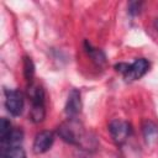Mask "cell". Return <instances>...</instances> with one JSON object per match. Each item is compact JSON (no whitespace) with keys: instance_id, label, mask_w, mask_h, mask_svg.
I'll return each instance as SVG.
<instances>
[{"instance_id":"cell-12","label":"cell","mask_w":158,"mask_h":158,"mask_svg":"<svg viewBox=\"0 0 158 158\" xmlns=\"http://www.w3.org/2000/svg\"><path fill=\"white\" fill-rule=\"evenodd\" d=\"M23 73H25V78L28 81V84L33 83V74H35V65L31 60V58L25 57L23 58Z\"/></svg>"},{"instance_id":"cell-4","label":"cell","mask_w":158,"mask_h":158,"mask_svg":"<svg viewBox=\"0 0 158 158\" xmlns=\"http://www.w3.org/2000/svg\"><path fill=\"white\" fill-rule=\"evenodd\" d=\"M25 98L23 94L17 89L5 90V106L12 116H19L23 111Z\"/></svg>"},{"instance_id":"cell-10","label":"cell","mask_w":158,"mask_h":158,"mask_svg":"<svg viewBox=\"0 0 158 158\" xmlns=\"http://www.w3.org/2000/svg\"><path fill=\"white\" fill-rule=\"evenodd\" d=\"M85 51H86V53L89 54V57H90L96 64H99V65L105 64L106 57H105V54H104V52H102L101 49L94 48L89 42H85Z\"/></svg>"},{"instance_id":"cell-14","label":"cell","mask_w":158,"mask_h":158,"mask_svg":"<svg viewBox=\"0 0 158 158\" xmlns=\"http://www.w3.org/2000/svg\"><path fill=\"white\" fill-rule=\"evenodd\" d=\"M153 26H154V30L158 32V19H156V20H154V22H153Z\"/></svg>"},{"instance_id":"cell-7","label":"cell","mask_w":158,"mask_h":158,"mask_svg":"<svg viewBox=\"0 0 158 158\" xmlns=\"http://www.w3.org/2000/svg\"><path fill=\"white\" fill-rule=\"evenodd\" d=\"M81 111V100H80V93L77 89H73L67 99L65 104V114L68 118H77V116Z\"/></svg>"},{"instance_id":"cell-13","label":"cell","mask_w":158,"mask_h":158,"mask_svg":"<svg viewBox=\"0 0 158 158\" xmlns=\"http://www.w3.org/2000/svg\"><path fill=\"white\" fill-rule=\"evenodd\" d=\"M141 7H142V2H139V1H131L128 4V12L131 15H138L141 12Z\"/></svg>"},{"instance_id":"cell-11","label":"cell","mask_w":158,"mask_h":158,"mask_svg":"<svg viewBox=\"0 0 158 158\" xmlns=\"http://www.w3.org/2000/svg\"><path fill=\"white\" fill-rule=\"evenodd\" d=\"M12 131H14V128L11 126V122L9 120H6L5 117H2L0 121V141H1V143L6 142L10 138Z\"/></svg>"},{"instance_id":"cell-6","label":"cell","mask_w":158,"mask_h":158,"mask_svg":"<svg viewBox=\"0 0 158 158\" xmlns=\"http://www.w3.org/2000/svg\"><path fill=\"white\" fill-rule=\"evenodd\" d=\"M54 142V135L52 131H41L36 135L33 141V152L36 154L46 153L48 149H51L52 144Z\"/></svg>"},{"instance_id":"cell-3","label":"cell","mask_w":158,"mask_h":158,"mask_svg":"<svg viewBox=\"0 0 158 158\" xmlns=\"http://www.w3.org/2000/svg\"><path fill=\"white\" fill-rule=\"evenodd\" d=\"M116 70L123 74L125 79L127 80H138L141 79L149 69V62L144 58H138L133 63H118L115 65Z\"/></svg>"},{"instance_id":"cell-9","label":"cell","mask_w":158,"mask_h":158,"mask_svg":"<svg viewBox=\"0 0 158 158\" xmlns=\"http://www.w3.org/2000/svg\"><path fill=\"white\" fill-rule=\"evenodd\" d=\"M1 158H27L21 144L1 147Z\"/></svg>"},{"instance_id":"cell-8","label":"cell","mask_w":158,"mask_h":158,"mask_svg":"<svg viewBox=\"0 0 158 158\" xmlns=\"http://www.w3.org/2000/svg\"><path fill=\"white\" fill-rule=\"evenodd\" d=\"M142 132H143V138L147 144H154L158 142V126L154 122L149 120L144 121L142 126Z\"/></svg>"},{"instance_id":"cell-1","label":"cell","mask_w":158,"mask_h":158,"mask_svg":"<svg viewBox=\"0 0 158 158\" xmlns=\"http://www.w3.org/2000/svg\"><path fill=\"white\" fill-rule=\"evenodd\" d=\"M58 135L64 142L86 149H89L91 142H94V138H90V135H88L83 125L75 118H68V121L63 122L58 127Z\"/></svg>"},{"instance_id":"cell-2","label":"cell","mask_w":158,"mask_h":158,"mask_svg":"<svg viewBox=\"0 0 158 158\" xmlns=\"http://www.w3.org/2000/svg\"><path fill=\"white\" fill-rule=\"evenodd\" d=\"M28 98L31 101L30 118L35 123H40L46 117V100L44 90L36 83L28 84Z\"/></svg>"},{"instance_id":"cell-5","label":"cell","mask_w":158,"mask_h":158,"mask_svg":"<svg viewBox=\"0 0 158 158\" xmlns=\"http://www.w3.org/2000/svg\"><path fill=\"white\" fill-rule=\"evenodd\" d=\"M109 131H110V135H111L112 139L117 144L125 143L128 139V137L131 136V133H132L131 125L127 121L118 120V118L112 120L109 123Z\"/></svg>"}]
</instances>
